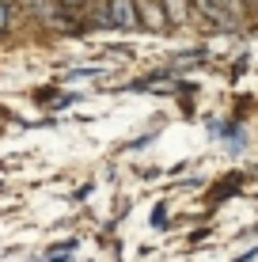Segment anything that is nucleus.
Instances as JSON below:
<instances>
[{"instance_id": "obj_1", "label": "nucleus", "mask_w": 258, "mask_h": 262, "mask_svg": "<svg viewBox=\"0 0 258 262\" xmlns=\"http://www.w3.org/2000/svg\"><path fill=\"white\" fill-rule=\"evenodd\" d=\"M57 4H61V0H23V8H27V12H31L42 27H53V31H68L73 23L61 15V8H57Z\"/></svg>"}, {"instance_id": "obj_2", "label": "nucleus", "mask_w": 258, "mask_h": 262, "mask_svg": "<svg viewBox=\"0 0 258 262\" xmlns=\"http://www.w3.org/2000/svg\"><path fill=\"white\" fill-rule=\"evenodd\" d=\"M140 23L137 0H110L106 4V27H118V31H129V27Z\"/></svg>"}, {"instance_id": "obj_3", "label": "nucleus", "mask_w": 258, "mask_h": 262, "mask_svg": "<svg viewBox=\"0 0 258 262\" xmlns=\"http://www.w3.org/2000/svg\"><path fill=\"white\" fill-rule=\"evenodd\" d=\"M137 12H140V27H148V31H163L167 27V12L159 0H137Z\"/></svg>"}, {"instance_id": "obj_4", "label": "nucleus", "mask_w": 258, "mask_h": 262, "mask_svg": "<svg viewBox=\"0 0 258 262\" xmlns=\"http://www.w3.org/2000/svg\"><path fill=\"white\" fill-rule=\"evenodd\" d=\"M159 4H163V12H167V23H186L194 0H159Z\"/></svg>"}, {"instance_id": "obj_5", "label": "nucleus", "mask_w": 258, "mask_h": 262, "mask_svg": "<svg viewBox=\"0 0 258 262\" xmlns=\"http://www.w3.org/2000/svg\"><path fill=\"white\" fill-rule=\"evenodd\" d=\"M73 251H76V243H57L46 258H50V262H68V255H73Z\"/></svg>"}, {"instance_id": "obj_6", "label": "nucleus", "mask_w": 258, "mask_h": 262, "mask_svg": "<svg viewBox=\"0 0 258 262\" xmlns=\"http://www.w3.org/2000/svg\"><path fill=\"white\" fill-rule=\"evenodd\" d=\"M12 19H15L12 4H8V0H0V34H4V31H12Z\"/></svg>"}, {"instance_id": "obj_7", "label": "nucleus", "mask_w": 258, "mask_h": 262, "mask_svg": "<svg viewBox=\"0 0 258 262\" xmlns=\"http://www.w3.org/2000/svg\"><path fill=\"white\" fill-rule=\"evenodd\" d=\"M87 0H61V8H84Z\"/></svg>"}, {"instance_id": "obj_8", "label": "nucleus", "mask_w": 258, "mask_h": 262, "mask_svg": "<svg viewBox=\"0 0 258 262\" xmlns=\"http://www.w3.org/2000/svg\"><path fill=\"white\" fill-rule=\"evenodd\" d=\"M247 4H258V0H247Z\"/></svg>"}, {"instance_id": "obj_9", "label": "nucleus", "mask_w": 258, "mask_h": 262, "mask_svg": "<svg viewBox=\"0 0 258 262\" xmlns=\"http://www.w3.org/2000/svg\"><path fill=\"white\" fill-rule=\"evenodd\" d=\"M8 4H12V0H8Z\"/></svg>"}]
</instances>
